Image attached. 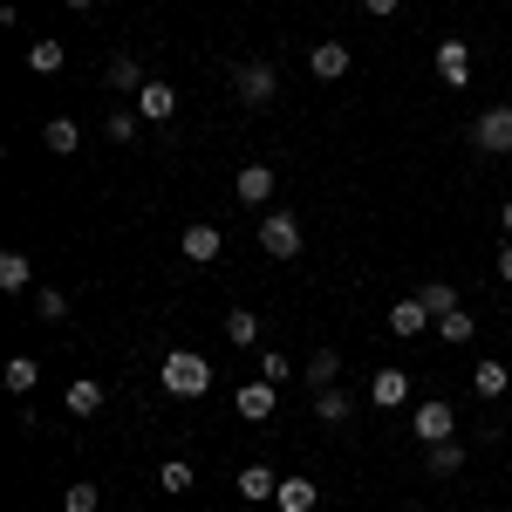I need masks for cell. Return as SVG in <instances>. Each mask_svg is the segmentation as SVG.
Wrapping results in <instances>:
<instances>
[{"label":"cell","mask_w":512,"mask_h":512,"mask_svg":"<svg viewBox=\"0 0 512 512\" xmlns=\"http://www.w3.org/2000/svg\"><path fill=\"white\" fill-rule=\"evenodd\" d=\"M158 383L171 396H205V390H212V362H205L198 349H171L158 362Z\"/></svg>","instance_id":"1"},{"label":"cell","mask_w":512,"mask_h":512,"mask_svg":"<svg viewBox=\"0 0 512 512\" xmlns=\"http://www.w3.org/2000/svg\"><path fill=\"white\" fill-rule=\"evenodd\" d=\"M233 89H239V103H246V110H274L280 69H274V62H239V69H233Z\"/></svg>","instance_id":"2"},{"label":"cell","mask_w":512,"mask_h":512,"mask_svg":"<svg viewBox=\"0 0 512 512\" xmlns=\"http://www.w3.org/2000/svg\"><path fill=\"white\" fill-rule=\"evenodd\" d=\"M472 144L485 151V158H512V103H492V110H478Z\"/></svg>","instance_id":"3"},{"label":"cell","mask_w":512,"mask_h":512,"mask_svg":"<svg viewBox=\"0 0 512 512\" xmlns=\"http://www.w3.org/2000/svg\"><path fill=\"white\" fill-rule=\"evenodd\" d=\"M260 253L267 260H301V219L294 212H267L260 219Z\"/></svg>","instance_id":"4"},{"label":"cell","mask_w":512,"mask_h":512,"mask_svg":"<svg viewBox=\"0 0 512 512\" xmlns=\"http://www.w3.org/2000/svg\"><path fill=\"white\" fill-rule=\"evenodd\" d=\"M410 431H417V444H444V437H458V410L444 396H431V403L410 410Z\"/></svg>","instance_id":"5"},{"label":"cell","mask_w":512,"mask_h":512,"mask_svg":"<svg viewBox=\"0 0 512 512\" xmlns=\"http://www.w3.org/2000/svg\"><path fill=\"white\" fill-rule=\"evenodd\" d=\"M130 110H137L144 123H171V117H178V89H171L164 76H151L137 96H130Z\"/></svg>","instance_id":"6"},{"label":"cell","mask_w":512,"mask_h":512,"mask_svg":"<svg viewBox=\"0 0 512 512\" xmlns=\"http://www.w3.org/2000/svg\"><path fill=\"white\" fill-rule=\"evenodd\" d=\"M431 69H437L444 89H465V82H472V41H437Z\"/></svg>","instance_id":"7"},{"label":"cell","mask_w":512,"mask_h":512,"mask_svg":"<svg viewBox=\"0 0 512 512\" xmlns=\"http://www.w3.org/2000/svg\"><path fill=\"white\" fill-rule=\"evenodd\" d=\"M233 410L246 417V424H267V417L280 410V383H267V376H253V383H246V390L233 396Z\"/></svg>","instance_id":"8"},{"label":"cell","mask_w":512,"mask_h":512,"mask_svg":"<svg viewBox=\"0 0 512 512\" xmlns=\"http://www.w3.org/2000/svg\"><path fill=\"white\" fill-rule=\"evenodd\" d=\"M274 164H239V178H233V198L239 205H253V212H260V205H267V198H274Z\"/></svg>","instance_id":"9"},{"label":"cell","mask_w":512,"mask_h":512,"mask_svg":"<svg viewBox=\"0 0 512 512\" xmlns=\"http://www.w3.org/2000/svg\"><path fill=\"white\" fill-rule=\"evenodd\" d=\"M308 76L315 82H342L349 76V48H342V41H315V48H308Z\"/></svg>","instance_id":"10"},{"label":"cell","mask_w":512,"mask_h":512,"mask_svg":"<svg viewBox=\"0 0 512 512\" xmlns=\"http://www.w3.org/2000/svg\"><path fill=\"white\" fill-rule=\"evenodd\" d=\"M369 403H376V410H403V403H410V376H403V369H376V376H369Z\"/></svg>","instance_id":"11"},{"label":"cell","mask_w":512,"mask_h":512,"mask_svg":"<svg viewBox=\"0 0 512 512\" xmlns=\"http://www.w3.org/2000/svg\"><path fill=\"white\" fill-rule=\"evenodd\" d=\"M178 253H185V260H198V267H212V260L226 253V239H219V226H185Z\"/></svg>","instance_id":"12"},{"label":"cell","mask_w":512,"mask_h":512,"mask_svg":"<svg viewBox=\"0 0 512 512\" xmlns=\"http://www.w3.org/2000/svg\"><path fill=\"white\" fill-rule=\"evenodd\" d=\"M144 62H137V55H110V69H103V89H117V96H137V89H144Z\"/></svg>","instance_id":"13"},{"label":"cell","mask_w":512,"mask_h":512,"mask_svg":"<svg viewBox=\"0 0 512 512\" xmlns=\"http://www.w3.org/2000/svg\"><path fill=\"white\" fill-rule=\"evenodd\" d=\"M41 144H48L55 158H76V151H82V123L76 117H48V123H41Z\"/></svg>","instance_id":"14"},{"label":"cell","mask_w":512,"mask_h":512,"mask_svg":"<svg viewBox=\"0 0 512 512\" xmlns=\"http://www.w3.org/2000/svg\"><path fill=\"white\" fill-rule=\"evenodd\" d=\"M424 321H431V308H424L417 294H403V301L390 308V335H403V342H417V335H424Z\"/></svg>","instance_id":"15"},{"label":"cell","mask_w":512,"mask_h":512,"mask_svg":"<svg viewBox=\"0 0 512 512\" xmlns=\"http://www.w3.org/2000/svg\"><path fill=\"white\" fill-rule=\"evenodd\" d=\"M233 485H239V499H253V506H274V492H280V472H267V465H246V472H239Z\"/></svg>","instance_id":"16"},{"label":"cell","mask_w":512,"mask_h":512,"mask_svg":"<svg viewBox=\"0 0 512 512\" xmlns=\"http://www.w3.org/2000/svg\"><path fill=\"white\" fill-rule=\"evenodd\" d=\"M424 472H431V478L465 472V444H458V437H444V444H424Z\"/></svg>","instance_id":"17"},{"label":"cell","mask_w":512,"mask_h":512,"mask_svg":"<svg viewBox=\"0 0 512 512\" xmlns=\"http://www.w3.org/2000/svg\"><path fill=\"white\" fill-rule=\"evenodd\" d=\"M274 506H280V512H315V506H321V492H315V478H280V492H274Z\"/></svg>","instance_id":"18"},{"label":"cell","mask_w":512,"mask_h":512,"mask_svg":"<svg viewBox=\"0 0 512 512\" xmlns=\"http://www.w3.org/2000/svg\"><path fill=\"white\" fill-rule=\"evenodd\" d=\"M472 390L485 396V403H499V396H512V369H506V362H478V369H472Z\"/></svg>","instance_id":"19"},{"label":"cell","mask_w":512,"mask_h":512,"mask_svg":"<svg viewBox=\"0 0 512 512\" xmlns=\"http://www.w3.org/2000/svg\"><path fill=\"white\" fill-rule=\"evenodd\" d=\"M62 403H69V417H96V410H103V383H96V376H76V383L62 390Z\"/></svg>","instance_id":"20"},{"label":"cell","mask_w":512,"mask_h":512,"mask_svg":"<svg viewBox=\"0 0 512 512\" xmlns=\"http://www.w3.org/2000/svg\"><path fill=\"white\" fill-rule=\"evenodd\" d=\"M21 287H35V260L7 246V253H0V294H21Z\"/></svg>","instance_id":"21"},{"label":"cell","mask_w":512,"mask_h":512,"mask_svg":"<svg viewBox=\"0 0 512 512\" xmlns=\"http://www.w3.org/2000/svg\"><path fill=\"white\" fill-rule=\"evenodd\" d=\"M349 417H355V396L349 390H315V424L335 431V424H349Z\"/></svg>","instance_id":"22"},{"label":"cell","mask_w":512,"mask_h":512,"mask_svg":"<svg viewBox=\"0 0 512 512\" xmlns=\"http://www.w3.org/2000/svg\"><path fill=\"white\" fill-rule=\"evenodd\" d=\"M28 69H35V76H62V69H69V48H62V41H28Z\"/></svg>","instance_id":"23"},{"label":"cell","mask_w":512,"mask_h":512,"mask_svg":"<svg viewBox=\"0 0 512 512\" xmlns=\"http://www.w3.org/2000/svg\"><path fill=\"white\" fill-rule=\"evenodd\" d=\"M0 383H7L14 396H28V390L41 383V362H35V355H7V369H0Z\"/></svg>","instance_id":"24"},{"label":"cell","mask_w":512,"mask_h":512,"mask_svg":"<svg viewBox=\"0 0 512 512\" xmlns=\"http://www.w3.org/2000/svg\"><path fill=\"white\" fill-rule=\"evenodd\" d=\"M301 376H308L315 390H335V376H342V355H335V349H315V355H308V369H301Z\"/></svg>","instance_id":"25"},{"label":"cell","mask_w":512,"mask_h":512,"mask_svg":"<svg viewBox=\"0 0 512 512\" xmlns=\"http://www.w3.org/2000/svg\"><path fill=\"white\" fill-rule=\"evenodd\" d=\"M226 342H233V349H253V342H260V315H253V308H233V315H226Z\"/></svg>","instance_id":"26"},{"label":"cell","mask_w":512,"mask_h":512,"mask_svg":"<svg viewBox=\"0 0 512 512\" xmlns=\"http://www.w3.org/2000/svg\"><path fill=\"white\" fill-rule=\"evenodd\" d=\"M417 301H424L431 321H437V315H451V308H458V287H451V280H424V287H417Z\"/></svg>","instance_id":"27"},{"label":"cell","mask_w":512,"mask_h":512,"mask_svg":"<svg viewBox=\"0 0 512 512\" xmlns=\"http://www.w3.org/2000/svg\"><path fill=\"white\" fill-rule=\"evenodd\" d=\"M437 335H444L451 349H465V342H472V335H478V321L465 315V308H451V315H437Z\"/></svg>","instance_id":"28"},{"label":"cell","mask_w":512,"mask_h":512,"mask_svg":"<svg viewBox=\"0 0 512 512\" xmlns=\"http://www.w3.org/2000/svg\"><path fill=\"white\" fill-rule=\"evenodd\" d=\"M96 506H103V485H96V478H76V485L62 492V512H96Z\"/></svg>","instance_id":"29"},{"label":"cell","mask_w":512,"mask_h":512,"mask_svg":"<svg viewBox=\"0 0 512 512\" xmlns=\"http://www.w3.org/2000/svg\"><path fill=\"white\" fill-rule=\"evenodd\" d=\"M192 465H185V458H164L158 465V492H171V499H178V492H192Z\"/></svg>","instance_id":"30"},{"label":"cell","mask_w":512,"mask_h":512,"mask_svg":"<svg viewBox=\"0 0 512 512\" xmlns=\"http://www.w3.org/2000/svg\"><path fill=\"white\" fill-rule=\"evenodd\" d=\"M137 130H144L137 110H110V117H103V137H110V144H137Z\"/></svg>","instance_id":"31"},{"label":"cell","mask_w":512,"mask_h":512,"mask_svg":"<svg viewBox=\"0 0 512 512\" xmlns=\"http://www.w3.org/2000/svg\"><path fill=\"white\" fill-rule=\"evenodd\" d=\"M35 315L41 321H69V294H62V287H41V294H35Z\"/></svg>","instance_id":"32"},{"label":"cell","mask_w":512,"mask_h":512,"mask_svg":"<svg viewBox=\"0 0 512 512\" xmlns=\"http://www.w3.org/2000/svg\"><path fill=\"white\" fill-rule=\"evenodd\" d=\"M260 376H267V383H287V376H294V362H287L280 349H267V355H260Z\"/></svg>","instance_id":"33"},{"label":"cell","mask_w":512,"mask_h":512,"mask_svg":"<svg viewBox=\"0 0 512 512\" xmlns=\"http://www.w3.org/2000/svg\"><path fill=\"white\" fill-rule=\"evenodd\" d=\"M396 7H403V0H362V14H369V21H396Z\"/></svg>","instance_id":"34"},{"label":"cell","mask_w":512,"mask_h":512,"mask_svg":"<svg viewBox=\"0 0 512 512\" xmlns=\"http://www.w3.org/2000/svg\"><path fill=\"white\" fill-rule=\"evenodd\" d=\"M499 280H512V239L499 246Z\"/></svg>","instance_id":"35"},{"label":"cell","mask_w":512,"mask_h":512,"mask_svg":"<svg viewBox=\"0 0 512 512\" xmlns=\"http://www.w3.org/2000/svg\"><path fill=\"white\" fill-rule=\"evenodd\" d=\"M499 226H506V239H512V198H506V212H499Z\"/></svg>","instance_id":"36"},{"label":"cell","mask_w":512,"mask_h":512,"mask_svg":"<svg viewBox=\"0 0 512 512\" xmlns=\"http://www.w3.org/2000/svg\"><path fill=\"white\" fill-rule=\"evenodd\" d=\"M69 7H76V14H96V0H69Z\"/></svg>","instance_id":"37"},{"label":"cell","mask_w":512,"mask_h":512,"mask_svg":"<svg viewBox=\"0 0 512 512\" xmlns=\"http://www.w3.org/2000/svg\"><path fill=\"white\" fill-rule=\"evenodd\" d=\"M410 512H424V506H410Z\"/></svg>","instance_id":"38"},{"label":"cell","mask_w":512,"mask_h":512,"mask_svg":"<svg viewBox=\"0 0 512 512\" xmlns=\"http://www.w3.org/2000/svg\"><path fill=\"white\" fill-rule=\"evenodd\" d=\"M506 403H512V396H506Z\"/></svg>","instance_id":"39"}]
</instances>
